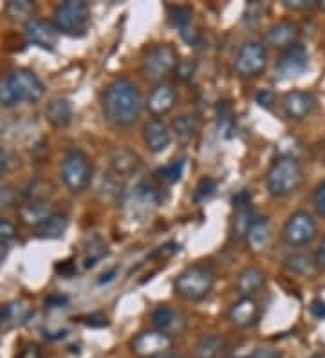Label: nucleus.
<instances>
[{"mask_svg":"<svg viewBox=\"0 0 325 358\" xmlns=\"http://www.w3.org/2000/svg\"><path fill=\"white\" fill-rule=\"evenodd\" d=\"M143 100L139 89L127 78H117L103 92V114L116 127H132L141 116Z\"/></svg>","mask_w":325,"mask_h":358,"instance_id":"1","label":"nucleus"},{"mask_svg":"<svg viewBox=\"0 0 325 358\" xmlns=\"http://www.w3.org/2000/svg\"><path fill=\"white\" fill-rule=\"evenodd\" d=\"M45 94L42 80L29 69H15L0 78V107H17L20 103H35Z\"/></svg>","mask_w":325,"mask_h":358,"instance_id":"2","label":"nucleus"},{"mask_svg":"<svg viewBox=\"0 0 325 358\" xmlns=\"http://www.w3.org/2000/svg\"><path fill=\"white\" fill-rule=\"evenodd\" d=\"M303 181V169L295 157H277L266 172V187L273 197L293 194Z\"/></svg>","mask_w":325,"mask_h":358,"instance_id":"3","label":"nucleus"},{"mask_svg":"<svg viewBox=\"0 0 325 358\" xmlns=\"http://www.w3.org/2000/svg\"><path fill=\"white\" fill-rule=\"evenodd\" d=\"M215 284V275L210 266L204 264H194L182 270L173 282V289L179 297L187 301H203L210 295Z\"/></svg>","mask_w":325,"mask_h":358,"instance_id":"4","label":"nucleus"},{"mask_svg":"<svg viewBox=\"0 0 325 358\" xmlns=\"http://www.w3.org/2000/svg\"><path fill=\"white\" fill-rule=\"evenodd\" d=\"M178 51L170 44H156L148 48L141 60V73L148 82H161L172 75L178 66Z\"/></svg>","mask_w":325,"mask_h":358,"instance_id":"5","label":"nucleus"},{"mask_svg":"<svg viewBox=\"0 0 325 358\" xmlns=\"http://www.w3.org/2000/svg\"><path fill=\"white\" fill-rule=\"evenodd\" d=\"M62 181L73 194H80L89 188L92 181V165L82 150H71L65 154L60 166Z\"/></svg>","mask_w":325,"mask_h":358,"instance_id":"6","label":"nucleus"},{"mask_svg":"<svg viewBox=\"0 0 325 358\" xmlns=\"http://www.w3.org/2000/svg\"><path fill=\"white\" fill-rule=\"evenodd\" d=\"M89 22V6L82 0H67L52 11V26L58 33L76 36L83 35Z\"/></svg>","mask_w":325,"mask_h":358,"instance_id":"7","label":"nucleus"},{"mask_svg":"<svg viewBox=\"0 0 325 358\" xmlns=\"http://www.w3.org/2000/svg\"><path fill=\"white\" fill-rule=\"evenodd\" d=\"M318 236V224L309 212L298 210L293 215H289L287 223L282 230V241L291 248H300V246L311 245Z\"/></svg>","mask_w":325,"mask_h":358,"instance_id":"8","label":"nucleus"},{"mask_svg":"<svg viewBox=\"0 0 325 358\" xmlns=\"http://www.w3.org/2000/svg\"><path fill=\"white\" fill-rule=\"evenodd\" d=\"M268 67V49L262 42H247L235 57V73L243 78H257Z\"/></svg>","mask_w":325,"mask_h":358,"instance_id":"9","label":"nucleus"},{"mask_svg":"<svg viewBox=\"0 0 325 358\" xmlns=\"http://www.w3.org/2000/svg\"><path fill=\"white\" fill-rule=\"evenodd\" d=\"M309 66V52L302 44H296L293 48L282 51L280 58L275 64V78L280 82L293 80L296 76L303 75Z\"/></svg>","mask_w":325,"mask_h":358,"instance_id":"10","label":"nucleus"},{"mask_svg":"<svg viewBox=\"0 0 325 358\" xmlns=\"http://www.w3.org/2000/svg\"><path fill=\"white\" fill-rule=\"evenodd\" d=\"M172 344H173L172 336L166 335V333L143 331L136 336L130 345H132V351H134L138 357L152 358V357H159V355L168 353Z\"/></svg>","mask_w":325,"mask_h":358,"instance_id":"11","label":"nucleus"},{"mask_svg":"<svg viewBox=\"0 0 325 358\" xmlns=\"http://www.w3.org/2000/svg\"><path fill=\"white\" fill-rule=\"evenodd\" d=\"M315 107H317V98L309 91H289L282 98L284 114L293 122H303L309 118Z\"/></svg>","mask_w":325,"mask_h":358,"instance_id":"12","label":"nucleus"},{"mask_svg":"<svg viewBox=\"0 0 325 358\" xmlns=\"http://www.w3.org/2000/svg\"><path fill=\"white\" fill-rule=\"evenodd\" d=\"M300 35V26L296 22H291V20H282V22L273 24L266 31V45L273 49H280V51H286V49L293 48V45L298 44Z\"/></svg>","mask_w":325,"mask_h":358,"instance_id":"13","label":"nucleus"},{"mask_svg":"<svg viewBox=\"0 0 325 358\" xmlns=\"http://www.w3.org/2000/svg\"><path fill=\"white\" fill-rule=\"evenodd\" d=\"M24 35L29 44L49 51H52L58 42V31L51 22H45L42 18H29L24 26Z\"/></svg>","mask_w":325,"mask_h":358,"instance_id":"14","label":"nucleus"},{"mask_svg":"<svg viewBox=\"0 0 325 358\" xmlns=\"http://www.w3.org/2000/svg\"><path fill=\"white\" fill-rule=\"evenodd\" d=\"M55 212L57 210L48 199H26L18 206V217H20L22 224H26L33 230L40 227L45 219L51 217Z\"/></svg>","mask_w":325,"mask_h":358,"instance_id":"15","label":"nucleus"},{"mask_svg":"<svg viewBox=\"0 0 325 358\" xmlns=\"http://www.w3.org/2000/svg\"><path fill=\"white\" fill-rule=\"evenodd\" d=\"M141 166V159H139L138 154L134 150L127 149V147H117L110 152L108 156V169H110V174L120 178H130L139 171Z\"/></svg>","mask_w":325,"mask_h":358,"instance_id":"16","label":"nucleus"},{"mask_svg":"<svg viewBox=\"0 0 325 358\" xmlns=\"http://www.w3.org/2000/svg\"><path fill=\"white\" fill-rule=\"evenodd\" d=\"M143 141L152 154H161L168 149L172 141V131L159 118H154L143 127Z\"/></svg>","mask_w":325,"mask_h":358,"instance_id":"17","label":"nucleus"},{"mask_svg":"<svg viewBox=\"0 0 325 358\" xmlns=\"http://www.w3.org/2000/svg\"><path fill=\"white\" fill-rule=\"evenodd\" d=\"M175 101H178V94H175L172 85H168V83H159V85H156V87L150 91V94H148L147 109L150 110L156 118H159V116L168 114L170 110L175 107Z\"/></svg>","mask_w":325,"mask_h":358,"instance_id":"18","label":"nucleus"},{"mask_svg":"<svg viewBox=\"0 0 325 358\" xmlns=\"http://www.w3.org/2000/svg\"><path fill=\"white\" fill-rule=\"evenodd\" d=\"M260 317V306L253 297H240L228 311V319L238 328H250Z\"/></svg>","mask_w":325,"mask_h":358,"instance_id":"19","label":"nucleus"},{"mask_svg":"<svg viewBox=\"0 0 325 358\" xmlns=\"http://www.w3.org/2000/svg\"><path fill=\"white\" fill-rule=\"evenodd\" d=\"M45 120L51 123L55 129H65L69 127L73 122V105L65 98H51L45 105Z\"/></svg>","mask_w":325,"mask_h":358,"instance_id":"20","label":"nucleus"},{"mask_svg":"<svg viewBox=\"0 0 325 358\" xmlns=\"http://www.w3.org/2000/svg\"><path fill=\"white\" fill-rule=\"evenodd\" d=\"M266 282L264 271L257 266L244 268L237 277V282H235V288L237 292L243 295V297H253L257 292L262 289Z\"/></svg>","mask_w":325,"mask_h":358,"instance_id":"21","label":"nucleus"},{"mask_svg":"<svg viewBox=\"0 0 325 358\" xmlns=\"http://www.w3.org/2000/svg\"><path fill=\"white\" fill-rule=\"evenodd\" d=\"M129 205L134 210H152L161 205V192L159 188L150 183H141L134 188V192L130 194Z\"/></svg>","mask_w":325,"mask_h":358,"instance_id":"22","label":"nucleus"},{"mask_svg":"<svg viewBox=\"0 0 325 358\" xmlns=\"http://www.w3.org/2000/svg\"><path fill=\"white\" fill-rule=\"evenodd\" d=\"M67 227H69V217L62 212H55L51 217L35 228V236L38 239H62Z\"/></svg>","mask_w":325,"mask_h":358,"instance_id":"23","label":"nucleus"},{"mask_svg":"<svg viewBox=\"0 0 325 358\" xmlns=\"http://www.w3.org/2000/svg\"><path fill=\"white\" fill-rule=\"evenodd\" d=\"M269 237H271V230H269V221L266 217H255L252 228L247 231L246 241L247 246L252 248V252L260 254L264 252L269 245Z\"/></svg>","mask_w":325,"mask_h":358,"instance_id":"24","label":"nucleus"},{"mask_svg":"<svg viewBox=\"0 0 325 358\" xmlns=\"http://www.w3.org/2000/svg\"><path fill=\"white\" fill-rule=\"evenodd\" d=\"M152 322L157 328V331H163L166 335L173 331H179L181 329V315L178 311H173L168 306H159L157 310H154L152 313Z\"/></svg>","mask_w":325,"mask_h":358,"instance_id":"25","label":"nucleus"},{"mask_svg":"<svg viewBox=\"0 0 325 358\" xmlns=\"http://www.w3.org/2000/svg\"><path fill=\"white\" fill-rule=\"evenodd\" d=\"M284 268L289 273L300 277L311 275L312 271H317V264H315V257L305 252H298V254H291L284 259Z\"/></svg>","mask_w":325,"mask_h":358,"instance_id":"26","label":"nucleus"},{"mask_svg":"<svg viewBox=\"0 0 325 358\" xmlns=\"http://www.w3.org/2000/svg\"><path fill=\"white\" fill-rule=\"evenodd\" d=\"M222 350H224V338L221 335L210 333L201 336L199 342L195 344L192 358H217Z\"/></svg>","mask_w":325,"mask_h":358,"instance_id":"27","label":"nucleus"},{"mask_svg":"<svg viewBox=\"0 0 325 358\" xmlns=\"http://www.w3.org/2000/svg\"><path fill=\"white\" fill-rule=\"evenodd\" d=\"M195 131H197V122H195L192 114H181L178 118H173L172 132L178 138L179 143L187 145L188 141H192V138L195 136Z\"/></svg>","mask_w":325,"mask_h":358,"instance_id":"28","label":"nucleus"},{"mask_svg":"<svg viewBox=\"0 0 325 358\" xmlns=\"http://www.w3.org/2000/svg\"><path fill=\"white\" fill-rule=\"evenodd\" d=\"M253 221H255V214H253L252 208H243L237 210V214H235L233 221H231V239L233 241H243L246 239L247 231L252 228Z\"/></svg>","mask_w":325,"mask_h":358,"instance_id":"29","label":"nucleus"},{"mask_svg":"<svg viewBox=\"0 0 325 358\" xmlns=\"http://www.w3.org/2000/svg\"><path fill=\"white\" fill-rule=\"evenodd\" d=\"M24 201H26V197L18 187H15V185L0 187V212L18 208Z\"/></svg>","mask_w":325,"mask_h":358,"instance_id":"30","label":"nucleus"},{"mask_svg":"<svg viewBox=\"0 0 325 358\" xmlns=\"http://www.w3.org/2000/svg\"><path fill=\"white\" fill-rule=\"evenodd\" d=\"M33 9H35V4L31 0H9L4 11L11 20H26L27 22Z\"/></svg>","mask_w":325,"mask_h":358,"instance_id":"31","label":"nucleus"},{"mask_svg":"<svg viewBox=\"0 0 325 358\" xmlns=\"http://www.w3.org/2000/svg\"><path fill=\"white\" fill-rule=\"evenodd\" d=\"M182 171H185V159H179V162H172L168 165L161 166L159 171L156 172L157 178L163 181V183H178L179 179H181Z\"/></svg>","mask_w":325,"mask_h":358,"instance_id":"32","label":"nucleus"},{"mask_svg":"<svg viewBox=\"0 0 325 358\" xmlns=\"http://www.w3.org/2000/svg\"><path fill=\"white\" fill-rule=\"evenodd\" d=\"M105 255H107V246H105L100 239L91 241V246H87L85 250V266H94L96 262L100 261V259H103Z\"/></svg>","mask_w":325,"mask_h":358,"instance_id":"33","label":"nucleus"},{"mask_svg":"<svg viewBox=\"0 0 325 358\" xmlns=\"http://www.w3.org/2000/svg\"><path fill=\"white\" fill-rule=\"evenodd\" d=\"M217 190V183L215 179L212 178H203L199 181V185H197V188H195L194 192V201L195 203H203L206 201V199H210V197L215 194Z\"/></svg>","mask_w":325,"mask_h":358,"instance_id":"34","label":"nucleus"},{"mask_svg":"<svg viewBox=\"0 0 325 358\" xmlns=\"http://www.w3.org/2000/svg\"><path fill=\"white\" fill-rule=\"evenodd\" d=\"M195 71H197V64L192 58H185V60H179L175 69H173V76L179 80V82H188V80L194 78Z\"/></svg>","mask_w":325,"mask_h":358,"instance_id":"35","label":"nucleus"},{"mask_svg":"<svg viewBox=\"0 0 325 358\" xmlns=\"http://www.w3.org/2000/svg\"><path fill=\"white\" fill-rule=\"evenodd\" d=\"M170 18H172L173 26L179 27V29H187V27L192 26V9L190 8H182V6H178V8L170 9Z\"/></svg>","mask_w":325,"mask_h":358,"instance_id":"36","label":"nucleus"},{"mask_svg":"<svg viewBox=\"0 0 325 358\" xmlns=\"http://www.w3.org/2000/svg\"><path fill=\"white\" fill-rule=\"evenodd\" d=\"M219 129L224 136H230V132L233 131V114L226 101H222V105L219 107Z\"/></svg>","mask_w":325,"mask_h":358,"instance_id":"37","label":"nucleus"},{"mask_svg":"<svg viewBox=\"0 0 325 358\" xmlns=\"http://www.w3.org/2000/svg\"><path fill=\"white\" fill-rule=\"evenodd\" d=\"M17 234V224H15L13 221H9V219L6 217H0V243L8 245V243L15 241Z\"/></svg>","mask_w":325,"mask_h":358,"instance_id":"38","label":"nucleus"},{"mask_svg":"<svg viewBox=\"0 0 325 358\" xmlns=\"http://www.w3.org/2000/svg\"><path fill=\"white\" fill-rule=\"evenodd\" d=\"M312 205H315V210L318 212V215L325 219V179L315 188L312 192Z\"/></svg>","mask_w":325,"mask_h":358,"instance_id":"39","label":"nucleus"},{"mask_svg":"<svg viewBox=\"0 0 325 358\" xmlns=\"http://www.w3.org/2000/svg\"><path fill=\"white\" fill-rule=\"evenodd\" d=\"M231 203H233L235 210L250 208V205H252V192L240 190V192H237L233 197H231Z\"/></svg>","mask_w":325,"mask_h":358,"instance_id":"40","label":"nucleus"},{"mask_svg":"<svg viewBox=\"0 0 325 358\" xmlns=\"http://www.w3.org/2000/svg\"><path fill=\"white\" fill-rule=\"evenodd\" d=\"M284 6L293 11H303V9H311L318 6L317 0H284Z\"/></svg>","mask_w":325,"mask_h":358,"instance_id":"41","label":"nucleus"},{"mask_svg":"<svg viewBox=\"0 0 325 358\" xmlns=\"http://www.w3.org/2000/svg\"><path fill=\"white\" fill-rule=\"evenodd\" d=\"M255 100L257 103L260 105V107H271V105L275 103V94L271 91H268V89H262V91H259L255 94Z\"/></svg>","mask_w":325,"mask_h":358,"instance_id":"42","label":"nucleus"},{"mask_svg":"<svg viewBox=\"0 0 325 358\" xmlns=\"http://www.w3.org/2000/svg\"><path fill=\"white\" fill-rule=\"evenodd\" d=\"M55 271L62 277H73L76 273V266H74L73 261H60L55 266Z\"/></svg>","mask_w":325,"mask_h":358,"instance_id":"43","label":"nucleus"},{"mask_svg":"<svg viewBox=\"0 0 325 358\" xmlns=\"http://www.w3.org/2000/svg\"><path fill=\"white\" fill-rule=\"evenodd\" d=\"M83 324L91 326V328H103V326H107L108 324V319L105 317V315L94 313V315H89V317H85V319H83Z\"/></svg>","mask_w":325,"mask_h":358,"instance_id":"44","label":"nucleus"},{"mask_svg":"<svg viewBox=\"0 0 325 358\" xmlns=\"http://www.w3.org/2000/svg\"><path fill=\"white\" fill-rule=\"evenodd\" d=\"M309 311H311V315L315 317V319L318 320L325 319V301H322V299H315V301L311 302V306H309Z\"/></svg>","mask_w":325,"mask_h":358,"instance_id":"45","label":"nucleus"},{"mask_svg":"<svg viewBox=\"0 0 325 358\" xmlns=\"http://www.w3.org/2000/svg\"><path fill=\"white\" fill-rule=\"evenodd\" d=\"M315 257V264H317V270L325 271V236L322 237V243L318 246L317 254L312 255Z\"/></svg>","mask_w":325,"mask_h":358,"instance_id":"46","label":"nucleus"},{"mask_svg":"<svg viewBox=\"0 0 325 358\" xmlns=\"http://www.w3.org/2000/svg\"><path fill=\"white\" fill-rule=\"evenodd\" d=\"M250 358H280V353L277 350H271V348H259L252 353Z\"/></svg>","mask_w":325,"mask_h":358,"instance_id":"47","label":"nucleus"},{"mask_svg":"<svg viewBox=\"0 0 325 358\" xmlns=\"http://www.w3.org/2000/svg\"><path fill=\"white\" fill-rule=\"evenodd\" d=\"M45 304H48L49 308H64L65 304H67V297H65V295H49V297L45 299Z\"/></svg>","mask_w":325,"mask_h":358,"instance_id":"48","label":"nucleus"},{"mask_svg":"<svg viewBox=\"0 0 325 358\" xmlns=\"http://www.w3.org/2000/svg\"><path fill=\"white\" fill-rule=\"evenodd\" d=\"M175 252H179V245H175V243H168V245L161 246V248L157 250L156 254L152 255V257H157V255H172L175 254Z\"/></svg>","mask_w":325,"mask_h":358,"instance_id":"49","label":"nucleus"},{"mask_svg":"<svg viewBox=\"0 0 325 358\" xmlns=\"http://www.w3.org/2000/svg\"><path fill=\"white\" fill-rule=\"evenodd\" d=\"M6 169H8V152L0 147V178L4 176Z\"/></svg>","mask_w":325,"mask_h":358,"instance_id":"50","label":"nucleus"},{"mask_svg":"<svg viewBox=\"0 0 325 358\" xmlns=\"http://www.w3.org/2000/svg\"><path fill=\"white\" fill-rule=\"evenodd\" d=\"M6 257H8V245H4V243H0V266L4 264Z\"/></svg>","mask_w":325,"mask_h":358,"instance_id":"51","label":"nucleus"},{"mask_svg":"<svg viewBox=\"0 0 325 358\" xmlns=\"http://www.w3.org/2000/svg\"><path fill=\"white\" fill-rule=\"evenodd\" d=\"M116 275V270H113V271H108L107 275H103L100 279V282H108V280H113V277Z\"/></svg>","mask_w":325,"mask_h":358,"instance_id":"52","label":"nucleus"},{"mask_svg":"<svg viewBox=\"0 0 325 358\" xmlns=\"http://www.w3.org/2000/svg\"><path fill=\"white\" fill-rule=\"evenodd\" d=\"M152 358H185L178 353H165V355H159V357H152Z\"/></svg>","mask_w":325,"mask_h":358,"instance_id":"53","label":"nucleus"},{"mask_svg":"<svg viewBox=\"0 0 325 358\" xmlns=\"http://www.w3.org/2000/svg\"><path fill=\"white\" fill-rule=\"evenodd\" d=\"M311 358H325V353H315Z\"/></svg>","mask_w":325,"mask_h":358,"instance_id":"54","label":"nucleus"},{"mask_svg":"<svg viewBox=\"0 0 325 358\" xmlns=\"http://www.w3.org/2000/svg\"><path fill=\"white\" fill-rule=\"evenodd\" d=\"M318 8H322L325 11V0H320V2H318Z\"/></svg>","mask_w":325,"mask_h":358,"instance_id":"55","label":"nucleus"},{"mask_svg":"<svg viewBox=\"0 0 325 358\" xmlns=\"http://www.w3.org/2000/svg\"><path fill=\"white\" fill-rule=\"evenodd\" d=\"M2 320H4V317H2V310H0V322H2Z\"/></svg>","mask_w":325,"mask_h":358,"instance_id":"56","label":"nucleus"},{"mask_svg":"<svg viewBox=\"0 0 325 358\" xmlns=\"http://www.w3.org/2000/svg\"><path fill=\"white\" fill-rule=\"evenodd\" d=\"M228 358H250V357H228Z\"/></svg>","mask_w":325,"mask_h":358,"instance_id":"57","label":"nucleus"}]
</instances>
